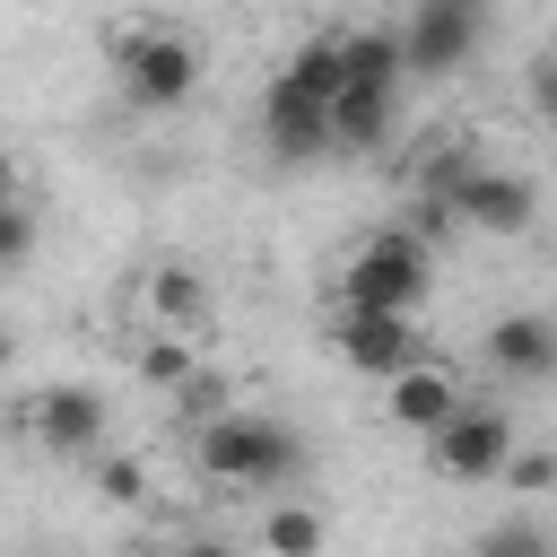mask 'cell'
<instances>
[{"label": "cell", "mask_w": 557, "mask_h": 557, "mask_svg": "<svg viewBox=\"0 0 557 557\" xmlns=\"http://www.w3.org/2000/svg\"><path fill=\"white\" fill-rule=\"evenodd\" d=\"M17 557H52V548H17Z\"/></svg>", "instance_id": "cell-26"}, {"label": "cell", "mask_w": 557, "mask_h": 557, "mask_svg": "<svg viewBox=\"0 0 557 557\" xmlns=\"http://www.w3.org/2000/svg\"><path fill=\"white\" fill-rule=\"evenodd\" d=\"M261 548H270V557H322V513L296 505V496H278V505L261 513Z\"/></svg>", "instance_id": "cell-15"}, {"label": "cell", "mask_w": 557, "mask_h": 557, "mask_svg": "<svg viewBox=\"0 0 557 557\" xmlns=\"http://www.w3.org/2000/svg\"><path fill=\"white\" fill-rule=\"evenodd\" d=\"M383 418H392V426H409V435L426 444V435H444V426L461 418V383L426 357V366H409V374H392V383H383Z\"/></svg>", "instance_id": "cell-9"}, {"label": "cell", "mask_w": 557, "mask_h": 557, "mask_svg": "<svg viewBox=\"0 0 557 557\" xmlns=\"http://www.w3.org/2000/svg\"><path fill=\"white\" fill-rule=\"evenodd\" d=\"M0 374H9V331H0Z\"/></svg>", "instance_id": "cell-24"}, {"label": "cell", "mask_w": 557, "mask_h": 557, "mask_svg": "<svg viewBox=\"0 0 557 557\" xmlns=\"http://www.w3.org/2000/svg\"><path fill=\"white\" fill-rule=\"evenodd\" d=\"M339 70L348 87H400V26H339Z\"/></svg>", "instance_id": "cell-13"}, {"label": "cell", "mask_w": 557, "mask_h": 557, "mask_svg": "<svg viewBox=\"0 0 557 557\" xmlns=\"http://www.w3.org/2000/svg\"><path fill=\"white\" fill-rule=\"evenodd\" d=\"M331 348H339L357 374H374V383L426 366V331L400 322V313H339V322H331Z\"/></svg>", "instance_id": "cell-8"}, {"label": "cell", "mask_w": 557, "mask_h": 557, "mask_svg": "<svg viewBox=\"0 0 557 557\" xmlns=\"http://www.w3.org/2000/svg\"><path fill=\"white\" fill-rule=\"evenodd\" d=\"M26 252H35V218H26L17 200H0V270H17Z\"/></svg>", "instance_id": "cell-19"}, {"label": "cell", "mask_w": 557, "mask_h": 557, "mask_svg": "<svg viewBox=\"0 0 557 557\" xmlns=\"http://www.w3.org/2000/svg\"><path fill=\"white\" fill-rule=\"evenodd\" d=\"M435 200H444L461 226H479V235H531V218H540V191H531V174H513V165H453Z\"/></svg>", "instance_id": "cell-4"}, {"label": "cell", "mask_w": 557, "mask_h": 557, "mask_svg": "<svg viewBox=\"0 0 557 557\" xmlns=\"http://www.w3.org/2000/svg\"><path fill=\"white\" fill-rule=\"evenodd\" d=\"M392 104H400V87H339V104H331V148H383V139H392Z\"/></svg>", "instance_id": "cell-14"}, {"label": "cell", "mask_w": 557, "mask_h": 557, "mask_svg": "<svg viewBox=\"0 0 557 557\" xmlns=\"http://www.w3.org/2000/svg\"><path fill=\"white\" fill-rule=\"evenodd\" d=\"M513 453H522V444H513V418L487 409V400H461V418H453L444 435H426V461H435L444 479H461V487H496Z\"/></svg>", "instance_id": "cell-5"}, {"label": "cell", "mask_w": 557, "mask_h": 557, "mask_svg": "<svg viewBox=\"0 0 557 557\" xmlns=\"http://www.w3.org/2000/svg\"><path fill=\"white\" fill-rule=\"evenodd\" d=\"M113 70H122V96L139 113H165V104H183L200 87V44L183 26H131L113 44Z\"/></svg>", "instance_id": "cell-3"}, {"label": "cell", "mask_w": 557, "mask_h": 557, "mask_svg": "<svg viewBox=\"0 0 557 557\" xmlns=\"http://www.w3.org/2000/svg\"><path fill=\"white\" fill-rule=\"evenodd\" d=\"M0 200H9V157H0Z\"/></svg>", "instance_id": "cell-25"}, {"label": "cell", "mask_w": 557, "mask_h": 557, "mask_svg": "<svg viewBox=\"0 0 557 557\" xmlns=\"http://www.w3.org/2000/svg\"><path fill=\"white\" fill-rule=\"evenodd\" d=\"M531 104H540V113H557V52H540V61H531Z\"/></svg>", "instance_id": "cell-21"}, {"label": "cell", "mask_w": 557, "mask_h": 557, "mask_svg": "<svg viewBox=\"0 0 557 557\" xmlns=\"http://www.w3.org/2000/svg\"><path fill=\"white\" fill-rule=\"evenodd\" d=\"M139 374H148L157 392H183V383L200 374V357H191V339H174V331H148V348H139Z\"/></svg>", "instance_id": "cell-17"}, {"label": "cell", "mask_w": 557, "mask_h": 557, "mask_svg": "<svg viewBox=\"0 0 557 557\" xmlns=\"http://www.w3.org/2000/svg\"><path fill=\"white\" fill-rule=\"evenodd\" d=\"M148 313H157V331L191 339V331L218 322V296H209V278H200L191 261H157V270H148Z\"/></svg>", "instance_id": "cell-12"}, {"label": "cell", "mask_w": 557, "mask_h": 557, "mask_svg": "<svg viewBox=\"0 0 557 557\" xmlns=\"http://www.w3.org/2000/svg\"><path fill=\"white\" fill-rule=\"evenodd\" d=\"M261 131H270V148H278V157H313V148H331V104L278 70V78H270V96H261Z\"/></svg>", "instance_id": "cell-10"}, {"label": "cell", "mask_w": 557, "mask_h": 557, "mask_svg": "<svg viewBox=\"0 0 557 557\" xmlns=\"http://www.w3.org/2000/svg\"><path fill=\"white\" fill-rule=\"evenodd\" d=\"M496 487H513V496H540V487H557V453H548V444H540V453H513Z\"/></svg>", "instance_id": "cell-18"}, {"label": "cell", "mask_w": 557, "mask_h": 557, "mask_svg": "<svg viewBox=\"0 0 557 557\" xmlns=\"http://www.w3.org/2000/svg\"><path fill=\"white\" fill-rule=\"evenodd\" d=\"M200 470L226 479V487H287L305 470V435L287 418H261V409H226L200 426Z\"/></svg>", "instance_id": "cell-1"}, {"label": "cell", "mask_w": 557, "mask_h": 557, "mask_svg": "<svg viewBox=\"0 0 557 557\" xmlns=\"http://www.w3.org/2000/svg\"><path fill=\"white\" fill-rule=\"evenodd\" d=\"M183 557H235V548H226V540H191Z\"/></svg>", "instance_id": "cell-23"}, {"label": "cell", "mask_w": 557, "mask_h": 557, "mask_svg": "<svg viewBox=\"0 0 557 557\" xmlns=\"http://www.w3.org/2000/svg\"><path fill=\"white\" fill-rule=\"evenodd\" d=\"M122 557H183V548H174V540H131Z\"/></svg>", "instance_id": "cell-22"}, {"label": "cell", "mask_w": 557, "mask_h": 557, "mask_svg": "<svg viewBox=\"0 0 557 557\" xmlns=\"http://www.w3.org/2000/svg\"><path fill=\"white\" fill-rule=\"evenodd\" d=\"M479 348H487V366L513 374V383H548V374H557V322H548V313H496Z\"/></svg>", "instance_id": "cell-11"}, {"label": "cell", "mask_w": 557, "mask_h": 557, "mask_svg": "<svg viewBox=\"0 0 557 557\" xmlns=\"http://www.w3.org/2000/svg\"><path fill=\"white\" fill-rule=\"evenodd\" d=\"M470 557H557V531L540 513H505V522H487L470 540Z\"/></svg>", "instance_id": "cell-16"}, {"label": "cell", "mask_w": 557, "mask_h": 557, "mask_svg": "<svg viewBox=\"0 0 557 557\" xmlns=\"http://www.w3.org/2000/svg\"><path fill=\"white\" fill-rule=\"evenodd\" d=\"M96 487H104V496H113V505H139V487H148V470H139V461H122V453H113V461H104V470H96Z\"/></svg>", "instance_id": "cell-20"}, {"label": "cell", "mask_w": 557, "mask_h": 557, "mask_svg": "<svg viewBox=\"0 0 557 557\" xmlns=\"http://www.w3.org/2000/svg\"><path fill=\"white\" fill-rule=\"evenodd\" d=\"M418 305H426V244L409 226H392V235H374V244L348 252L339 313H400V322H418Z\"/></svg>", "instance_id": "cell-2"}, {"label": "cell", "mask_w": 557, "mask_h": 557, "mask_svg": "<svg viewBox=\"0 0 557 557\" xmlns=\"http://www.w3.org/2000/svg\"><path fill=\"white\" fill-rule=\"evenodd\" d=\"M104 392L96 383H52V392H35L26 400V435L44 444V453H61V461H87L96 444H104Z\"/></svg>", "instance_id": "cell-6"}, {"label": "cell", "mask_w": 557, "mask_h": 557, "mask_svg": "<svg viewBox=\"0 0 557 557\" xmlns=\"http://www.w3.org/2000/svg\"><path fill=\"white\" fill-rule=\"evenodd\" d=\"M479 9L470 0H426L418 17H400V61L418 70V78H444V70H461L470 52H479Z\"/></svg>", "instance_id": "cell-7"}]
</instances>
